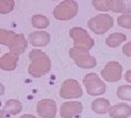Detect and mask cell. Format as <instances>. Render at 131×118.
<instances>
[{"label":"cell","mask_w":131,"mask_h":118,"mask_svg":"<svg viewBox=\"0 0 131 118\" xmlns=\"http://www.w3.org/2000/svg\"><path fill=\"white\" fill-rule=\"evenodd\" d=\"M77 12V3L72 0H66L57 7L55 11L57 18H72Z\"/></svg>","instance_id":"cell-1"},{"label":"cell","mask_w":131,"mask_h":118,"mask_svg":"<svg viewBox=\"0 0 131 118\" xmlns=\"http://www.w3.org/2000/svg\"><path fill=\"white\" fill-rule=\"evenodd\" d=\"M38 112H39V115L43 116L44 118H54L56 115L55 102H50V101L40 102Z\"/></svg>","instance_id":"cell-2"},{"label":"cell","mask_w":131,"mask_h":118,"mask_svg":"<svg viewBox=\"0 0 131 118\" xmlns=\"http://www.w3.org/2000/svg\"><path fill=\"white\" fill-rule=\"evenodd\" d=\"M82 111V106L80 104L72 103V104H64L61 107V116L63 118H71L77 114H80Z\"/></svg>","instance_id":"cell-3"},{"label":"cell","mask_w":131,"mask_h":118,"mask_svg":"<svg viewBox=\"0 0 131 118\" xmlns=\"http://www.w3.org/2000/svg\"><path fill=\"white\" fill-rule=\"evenodd\" d=\"M109 114L113 118H127L131 114V108L128 106V105L115 106L110 109Z\"/></svg>","instance_id":"cell-4"},{"label":"cell","mask_w":131,"mask_h":118,"mask_svg":"<svg viewBox=\"0 0 131 118\" xmlns=\"http://www.w3.org/2000/svg\"><path fill=\"white\" fill-rule=\"evenodd\" d=\"M113 10L115 11H126V12H131V0H116V1L112 2Z\"/></svg>","instance_id":"cell-5"},{"label":"cell","mask_w":131,"mask_h":118,"mask_svg":"<svg viewBox=\"0 0 131 118\" xmlns=\"http://www.w3.org/2000/svg\"><path fill=\"white\" fill-rule=\"evenodd\" d=\"M93 111L98 114H103L107 112V108L109 107V102L106 100H98L93 102Z\"/></svg>","instance_id":"cell-6"},{"label":"cell","mask_w":131,"mask_h":118,"mask_svg":"<svg viewBox=\"0 0 131 118\" xmlns=\"http://www.w3.org/2000/svg\"><path fill=\"white\" fill-rule=\"evenodd\" d=\"M112 2L113 0H93L94 7L101 10H105L108 9L109 7H112Z\"/></svg>","instance_id":"cell-7"},{"label":"cell","mask_w":131,"mask_h":118,"mask_svg":"<svg viewBox=\"0 0 131 118\" xmlns=\"http://www.w3.org/2000/svg\"><path fill=\"white\" fill-rule=\"evenodd\" d=\"M119 23L121 26H126V27H131V15H122L119 18Z\"/></svg>","instance_id":"cell-8"},{"label":"cell","mask_w":131,"mask_h":118,"mask_svg":"<svg viewBox=\"0 0 131 118\" xmlns=\"http://www.w3.org/2000/svg\"><path fill=\"white\" fill-rule=\"evenodd\" d=\"M21 118H34L33 116H30V115H27V116H23V117H21Z\"/></svg>","instance_id":"cell-9"},{"label":"cell","mask_w":131,"mask_h":118,"mask_svg":"<svg viewBox=\"0 0 131 118\" xmlns=\"http://www.w3.org/2000/svg\"><path fill=\"white\" fill-rule=\"evenodd\" d=\"M0 118H3V117H2V116H1V114H0Z\"/></svg>","instance_id":"cell-10"}]
</instances>
